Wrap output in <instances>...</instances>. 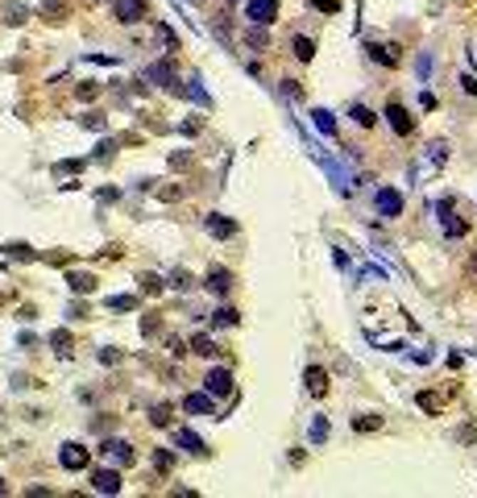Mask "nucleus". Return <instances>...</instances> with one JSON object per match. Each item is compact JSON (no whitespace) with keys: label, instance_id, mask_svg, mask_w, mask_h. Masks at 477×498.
Instances as JSON below:
<instances>
[{"label":"nucleus","instance_id":"obj_1","mask_svg":"<svg viewBox=\"0 0 477 498\" xmlns=\"http://www.w3.org/2000/svg\"><path fill=\"white\" fill-rule=\"evenodd\" d=\"M399 212H403V195H399L394 187H382V191H378V216L394 220Z\"/></svg>","mask_w":477,"mask_h":498},{"label":"nucleus","instance_id":"obj_2","mask_svg":"<svg viewBox=\"0 0 477 498\" xmlns=\"http://www.w3.org/2000/svg\"><path fill=\"white\" fill-rule=\"evenodd\" d=\"M278 17V0H249V21L253 25H270Z\"/></svg>","mask_w":477,"mask_h":498},{"label":"nucleus","instance_id":"obj_3","mask_svg":"<svg viewBox=\"0 0 477 498\" xmlns=\"http://www.w3.org/2000/svg\"><path fill=\"white\" fill-rule=\"evenodd\" d=\"M145 17V0H117V21H142Z\"/></svg>","mask_w":477,"mask_h":498},{"label":"nucleus","instance_id":"obj_4","mask_svg":"<svg viewBox=\"0 0 477 498\" xmlns=\"http://www.w3.org/2000/svg\"><path fill=\"white\" fill-rule=\"evenodd\" d=\"M386 117H390V129H394V133H411V129H415V120L407 117V108L403 104H390V108H386Z\"/></svg>","mask_w":477,"mask_h":498},{"label":"nucleus","instance_id":"obj_5","mask_svg":"<svg viewBox=\"0 0 477 498\" xmlns=\"http://www.w3.org/2000/svg\"><path fill=\"white\" fill-rule=\"evenodd\" d=\"M229 390H233V374H229V370H212V374H208V395L220 399V395H229Z\"/></svg>","mask_w":477,"mask_h":498},{"label":"nucleus","instance_id":"obj_6","mask_svg":"<svg viewBox=\"0 0 477 498\" xmlns=\"http://www.w3.org/2000/svg\"><path fill=\"white\" fill-rule=\"evenodd\" d=\"M95 490H100V494H117L120 490L117 470H100V474H95Z\"/></svg>","mask_w":477,"mask_h":498},{"label":"nucleus","instance_id":"obj_7","mask_svg":"<svg viewBox=\"0 0 477 498\" xmlns=\"http://www.w3.org/2000/svg\"><path fill=\"white\" fill-rule=\"evenodd\" d=\"M212 399H216V395H187V399H183V411L208 415V411H212Z\"/></svg>","mask_w":477,"mask_h":498},{"label":"nucleus","instance_id":"obj_8","mask_svg":"<svg viewBox=\"0 0 477 498\" xmlns=\"http://www.w3.org/2000/svg\"><path fill=\"white\" fill-rule=\"evenodd\" d=\"M63 465H67V470H83V465H88V449L67 445V449H63Z\"/></svg>","mask_w":477,"mask_h":498},{"label":"nucleus","instance_id":"obj_9","mask_svg":"<svg viewBox=\"0 0 477 498\" xmlns=\"http://www.w3.org/2000/svg\"><path fill=\"white\" fill-rule=\"evenodd\" d=\"M229 286H233V274H229V270H212V274H208V291H216V295H224Z\"/></svg>","mask_w":477,"mask_h":498},{"label":"nucleus","instance_id":"obj_10","mask_svg":"<svg viewBox=\"0 0 477 498\" xmlns=\"http://www.w3.org/2000/svg\"><path fill=\"white\" fill-rule=\"evenodd\" d=\"M308 390H311V395H324V390H328V374L311 365V370H308Z\"/></svg>","mask_w":477,"mask_h":498},{"label":"nucleus","instance_id":"obj_11","mask_svg":"<svg viewBox=\"0 0 477 498\" xmlns=\"http://www.w3.org/2000/svg\"><path fill=\"white\" fill-rule=\"evenodd\" d=\"M104 452H108V457H112V461H125V465H129V461H133V449H129V445H125V440H112V445H104Z\"/></svg>","mask_w":477,"mask_h":498},{"label":"nucleus","instance_id":"obj_12","mask_svg":"<svg viewBox=\"0 0 477 498\" xmlns=\"http://www.w3.org/2000/svg\"><path fill=\"white\" fill-rule=\"evenodd\" d=\"M174 440H179V445H183L187 452H204V445H199V436H195V432H187V427H179V432H174Z\"/></svg>","mask_w":477,"mask_h":498},{"label":"nucleus","instance_id":"obj_13","mask_svg":"<svg viewBox=\"0 0 477 498\" xmlns=\"http://www.w3.org/2000/svg\"><path fill=\"white\" fill-rule=\"evenodd\" d=\"M369 58H374V63H386V67H394V63H399L394 46H369Z\"/></svg>","mask_w":477,"mask_h":498},{"label":"nucleus","instance_id":"obj_14","mask_svg":"<svg viewBox=\"0 0 477 498\" xmlns=\"http://www.w3.org/2000/svg\"><path fill=\"white\" fill-rule=\"evenodd\" d=\"M208 229H212L216 237H233L237 233V224L233 220H220V216H208Z\"/></svg>","mask_w":477,"mask_h":498},{"label":"nucleus","instance_id":"obj_15","mask_svg":"<svg viewBox=\"0 0 477 498\" xmlns=\"http://www.w3.org/2000/svg\"><path fill=\"white\" fill-rule=\"evenodd\" d=\"M311 54H315V42H311V38H295V58H303V63H308Z\"/></svg>","mask_w":477,"mask_h":498},{"label":"nucleus","instance_id":"obj_16","mask_svg":"<svg viewBox=\"0 0 477 498\" xmlns=\"http://www.w3.org/2000/svg\"><path fill=\"white\" fill-rule=\"evenodd\" d=\"M191 353H199V357H212V353H216V345L208 341V336H195V341H191Z\"/></svg>","mask_w":477,"mask_h":498},{"label":"nucleus","instance_id":"obj_17","mask_svg":"<svg viewBox=\"0 0 477 498\" xmlns=\"http://www.w3.org/2000/svg\"><path fill=\"white\" fill-rule=\"evenodd\" d=\"M315 129H320V133H332V129H336L332 113H324V108H320V113H315Z\"/></svg>","mask_w":477,"mask_h":498},{"label":"nucleus","instance_id":"obj_18","mask_svg":"<svg viewBox=\"0 0 477 498\" xmlns=\"http://www.w3.org/2000/svg\"><path fill=\"white\" fill-rule=\"evenodd\" d=\"M353 120H357V125H365V129H369V125H374V113H369V108H353Z\"/></svg>","mask_w":477,"mask_h":498},{"label":"nucleus","instance_id":"obj_19","mask_svg":"<svg viewBox=\"0 0 477 498\" xmlns=\"http://www.w3.org/2000/svg\"><path fill=\"white\" fill-rule=\"evenodd\" d=\"M150 79H162V83H170V79H174V71H170V63H162V67H154V71H150Z\"/></svg>","mask_w":477,"mask_h":498},{"label":"nucleus","instance_id":"obj_20","mask_svg":"<svg viewBox=\"0 0 477 498\" xmlns=\"http://www.w3.org/2000/svg\"><path fill=\"white\" fill-rule=\"evenodd\" d=\"M50 345H54V349H67V345H71V332H54Z\"/></svg>","mask_w":477,"mask_h":498},{"label":"nucleus","instance_id":"obj_21","mask_svg":"<svg viewBox=\"0 0 477 498\" xmlns=\"http://www.w3.org/2000/svg\"><path fill=\"white\" fill-rule=\"evenodd\" d=\"M216 324H237V311L220 308V311H216Z\"/></svg>","mask_w":477,"mask_h":498},{"label":"nucleus","instance_id":"obj_22","mask_svg":"<svg viewBox=\"0 0 477 498\" xmlns=\"http://www.w3.org/2000/svg\"><path fill=\"white\" fill-rule=\"evenodd\" d=\"M71 286H75V291H92V279H88V274H75V279H71Z\"/></svg>","mask_w":477,"mask_h":498},{"label":"nucleus","instance_id":"obj_23","mask_svg":"<svg viewBox=\"0 0 477 498\" xmlns=\"http://www.w3.org/2000/svg\"><path fill=\"white\" fill-rule=\"evenodd\" d=\"M150 420H154V424L162 427V424H167V420H170V415H167V407H154V411H150Z\"/></svg>","mask_w":477,"mask_h":498},{"label":"nucleus","instance_id":"obj_24","mask_svg":"<svg viewBox=\"0 0 477 498\" xmlns=\"http://www.w3.org/2000/svg\"><path fill=\"white\" fill-rule=\"evenodd\" d=\"M378 424H382L378 415H369V420H353V427H361V432H369V427H378Z\"/></svg>","mask_w":477,"mask_h":498},{"label":"nucleus","instance_id":"obj_25","mask_svg":"<svg viewBox=\"0 0 477 498\" xmlns=\"http://www.w3.org/2000/svg\"><path fill=\"white\" fill-rule=\"evenodd\" d=\"M9 21H13V25L25 21V9H21V4H9Z\"/></svg>","mask_w":477,"mask_h":498},{"label":"nucleus","instance_id":"obj_26","mask_svg":"<svg viewBox=\"0 0 477 498\" xmlns=\"http://www.w3.org/2000/svg\"><path fill=\"white\" fill-rule=\"evenodd\" d=\"M133 304H137L133 295H117V299H112V308H133Z\"/></svg>","mask_w":477,"mask_h":498},{"label":"nucleus","instance_id":"obj_27","mask_svg":"<svg viewBox=\"0 0 477 498\" xmlns=\"http://www.w3.org/2000/svg\"><path fill=\"white\" fill-rule=\"evenodd\" d=\"M311 4H315V9H324V13H336V9H340L336 0H311Z\"/></svg>","mask_w":477,"mask_h":498},{"label":"nucleus","instance_id":"obj_28","mask_svg":"<svg viewBox=\"0 0 477 498\" xmlns=\"http://www.w3.org/2000/svg\"><path fill=\"white\" fill-rule=\"evenodd\" d=\"M154 465L158 470H170V452H154Z\"/></svg>","mask_w":477,"mask_h":498},{"label":"nucleus","instance_id":"obj_29","mask_svg":"<svg viewBox=\"0 0 477 498\" xmlns=\"http://www.w3.org/2000/svg\"><path fill=\"white\" fill-rule=\"evenodd\" d=\"M469 274H473V283H477V254H473V261H469Z\"/></svg>","mask_w":477,"mask_h":498},{"label":"nucleus","instance_id":"obj_30","mask_svg":"<svg viewBox=\"0 0 477 498\" xmlns=\"http://www.w3.org/2000/svg\"><path fill=\"white\" fill-rule=\"evenodd\" d=\"M0 490H4V486H0Z\"/></svg>","mask_w":477,"mask_h":498}]
</instances>
